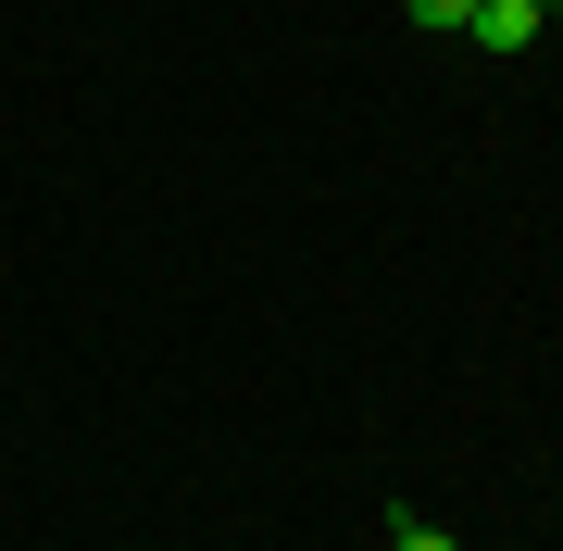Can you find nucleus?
<instances>
[{"label":"nucleus","mask_w":563,"mask_h":551,"mask_svg":"<svg viewBox=\"0 0 563 551\" xmlns=\"http://www.w3.org/2000/svg\"><path fill=\"white\" fill-rule=\"evenodd\" d=\"M539 25H551L539 0H476V13H463V38H476L488 63H514V51H539Z\"/></svg>","instance_id":"1"},{"label":"nucleus","mask_w":563,"mask_h":551,"mask_svg":"<svg viewBox=\"0 0 563 551\" xmlns=\"http://www.w3.org/2000/svg\"><path fill=\"white\" fill-rule=\"evenodd\" d=\"M539 13H563V0H539Z\"/></svg>","instance_id":"4"},{"label":"nucleus","mask_w":563,"mask_h":551,"mask_svg":"<svg viewBox=\"0 0 563 551\" xmlns=\"http://www.w3.org/2000/svg\"><path fill=\"white\" fill-rule=\"evenodd\" d=\"M388 551H463L451 527H426V514H388Z\"/></svg>","instance_id":"2"},{"label":"nucleus","mask_w":563,"mask_h":551,"mask_svg":"<svg viewBox=\"0 0 563 551\" xmlns=\"http://www.w3.org/2000/svg\"><path fill=\"white\" fill-rule=\"evenodd\" d=\"M401 13L426 25V38H463V13H476V0H401Z\"/></svg>","instance_id":"3"}]
</instances>
